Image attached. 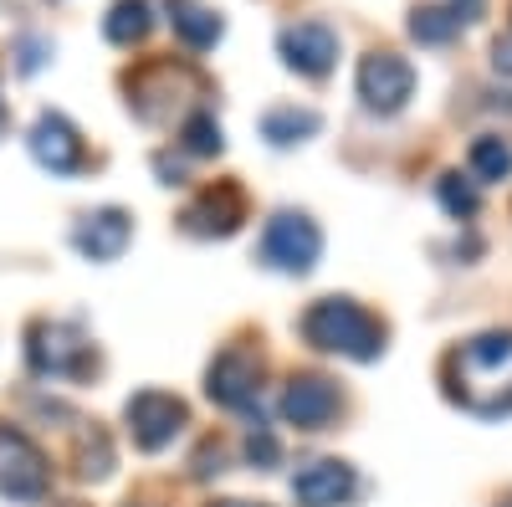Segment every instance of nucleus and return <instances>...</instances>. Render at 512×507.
<instances>
[{"label":"nucleus","mask_w":512,"mask_h":507,"mask_svg":"<svg viewBox=\"0 0 512 507\" xmlns=\"http://www.w3.org/2000/svg\"><path fill=\"white\" fill-rule=\"evenodd\" d=\"M123 420H128V436H134L139 451H164L190 426V410H185L180 395H169V390H139L134 400L123 405Z\"/></svg>","instance_id":"obj_6"},{"label":"nucleus","mask_w":512,"mask_h":507,"mask_svg":"<svg viewBox=\"0 0 512 507\" xmlns=\"http://www.w3.org/2000/svg\"><path fill=\"white\" fill-rule=\"evenodd\" d=\"M461 31V16L456 11H441V6H420L410 16V36L420 41V47H441V41H451Z\"/></svg>","instance_id":"obj_19"},{"label":"nucleus","mask_w":512,"mask_h":507,"mask_svg":"<svg viewBox=\"0 0 512 507\" xmlns=\"http://www.w3.org/2000/svg\"><path fill=\"white\" fill-rule=\"evenodd\" d=\"M472 175H477L482 185L507 180V175H512V144L497 139V134H482V139L472 144Z\"/></svg>","instance_id":"obj_18"},{"label":"nucleus","mask_w":512,"mask_h":507,"mask_svg":"<svg viewBox=\"0 0 512 507\" xmlns=\"http://www.w3.org/2000/svg\"><path fill=\"white\" fill-rule=\"evenodd\" d=\"M169 6V26H175V36L185 41L190 52H205V47H216L221 41V16L210 11V6H200V0H164Z\"/></svg>","instance_id":"obj_15"},{"label":"nucleus","mask_w":512,"mask_h":507,"mask_svg":"<svg viewBox=\"0 0 512 507\" xmlns=\"http://www.w3.org/2000/svg\"><path fill=\"white\" fill-rule=\"evenodd\" d=\"M318 251H323V231H318L308 216H297V210H277V216L267 221V231H262L256 257H262L272 272L303 277V272H313Z\"/></svg>","instance_id":"obj_3"},{"label":"nucleus","mask_w":512,"mask_h":507,"mask_svg":"<svg viewBox=\"0 0 512 507\" xmlns=\"http://www.w3.org/2000/svg\"><path fill=\"white\" fill-rule=\"evenodd\" d=\"M446 395L472 415H512V333H477L446 354Z\"/></svg>","instance_id":"obj_1"},{"label":"nucleus","mask_w":512,"mask_h":507,"mask_svg":"<svg viewBox=\"0 0 512 507\" xmlns=\"http://www.w3.org/2000/svg\"><path fill=\"white\" fill-rule=\"evenodd\" d=\"M180 144H185V154H200V159L221 154V123H216V113L195 108V113L185 118V129H180Z\"/></svg>","instance_id":"obj_20"},{"label":"nucleus","mask_w":512,"mask_h":507,"mask_svg":"<svg viewBox=\"0 0 512 507\" xmlns=\"http://www.w3.org/2000/svg\"><path fill=\"white\" fill-rule=\"evenodd\" d=\"M128 236H134V221L123 216V210H93V216H82L77 226H72V246L82 251V257H93V262H113V257H123V246H128Z\"/></svg>","instance_id":"obj_14"},{"label":"nucleus","mask_w":512,"mask_h":507,"mask_svg":"<svg viewBox=\"0 0 512 507\" xmlns=\"http://www.w3.org/2000/svg\"><path fill=\"white\" fill-rule=\"evenodd\" d=\"M354 492H359L354 467L349 461H333V456L308 461V467H297V477H292L297 507H338V502H349Z\"/></svg>","instance_id":"obj_11"},{"label":"nucleus","mask_w":512,"mask_h":507,"mask_svg":"<svg viewBox=\"0 0 512 507\" xmlns=\"http://www.w3.org/2000/svg\"><path fill=\"white\" fill-rule=\"evenodd\" d=\"M0 492L11 502H47V492H52L47 456L16 426H0Z\"/></svg>","instance_id":"obj_5"},{"label":"nucleus","mask_w":512,"mask_h":507,"mask_svg":"<svg viewBox=\"0 0 512 507\" xmlns=\"http://www.w3.org/2000/svg\"><path fill=\"white\" fill-rule=\"evenodd\" d=\"M436 195H441V205L451 210L456 221H472V216H477V185H472V180L441 175V180H436Z\"/></svg>","instance_id":"obj_22"},{"label":"nucleus","mask_w":512,"mask_h":507,"mask_svg":"<svg viewBox=\"0 0 512 507\" xmlns=\"http://www.w3.org/2000/svg\"><path fill=\"white\" fill-rule=\"evenodd\" d=\"M31 154H36L41 169H52V175H77V169L88 164V149H82L77 129H72L62 113H41V118H36Z\"/></svg>","instance_id":"obj_13"},{"label":"nucleus","mask_w":512,"mask_h":507,"mask_svg":"<svg viewBox=\"0 0 512 507\" xmlns=\"http://www.w3.org/2000/svg\"><path fill=\"white\" fill-rule=\"evenodd\" d=\"M318 129H323V118H318L313 108H272V113L262 118V134H267L277 149L303 144V139H313Z\"/></svg>","instance_id":"obj_16"},{"label":"nucleus","mask_w":512,"mask_h":507,"mask_svg":"<svg viewBox=\"0 0 512 507\" xmlns=\"http://www.w3.org/2000/svg\"><path fill=\"white\" fill-rule=\"evenodd\" d=\"M149 26H154L149 0H118V6L108 11V21H103V36L113 41V47H134V41L149 36Z\"/></svg>","instance_id":"obj_17"},{"label":"nucleus","mask_w":512,"mask_h":507,"mask_svg":"<svg viewBox=\"0 0 512 507\" xmlns=\"http://www.w3.org/2000/svg\"><path fill=\"white\" fill-rule=\"evenodd\" d=\"M31 344H26V354H31V369L36 374H52V379H88L93 369H98V354H93V344L82 338L77 328H67V323H31Z\"/></svg>","instance_id":"obj_4"},{"label":"nucleus","mask_w":512,"mask_h":507,"mask_svg":"<svg viewBox=\"0 0 512 507\" xmlns=\"http://www.w3.org/2000/svg\"><path fill=\"white\" fill-rule=\"evenodd\" d=\"M0 129H6V108H0Z\"/></svg>","instance_id":"obj_26"},{"label":"nucleus","mask_w":512,"mask_h":507,"mask_svg":"<svg viewBox=\"0 0 512 507\" xmlns=\"http://www.w3.org/2000/svg\"><path fill=\"white\" fill-rule=\"evenodd\" d=\"M216 507H262V502H236V497H231V502H216Z\"/></svg>","instance_id":"obj_25"},{"label":"nucleus","mask_w":512,"mask_h":507,"mask_svg":"<svg viewBox=\"0 0 512 507\" xmlns=\"http://www.w3.org/2000/svg\"><path fill=\"white\" fill-rule=\"evenodd\" d=\"M338 415V390L323 374H292L282 390V420L297 431H323Z\"/></svg>","instance_id":"obj_10"},{"label":"nucleus","mask_w":512,"mask_h":507,"mask_svg":"<svg viewBox=\"0 0 512 507\" xmlns=\"http://www.w3.org/2000/svg\"><path fill=\"white\" fill-rule=\"evenodd\" d=\"M415 93V67L400 52H369L359 62V98L369 113H400Z\"/></svg>","instance_id":"obj_8"},{"label":"nucleus","mask_w":512,"mask_h":507,"mask_svg":"<svg viewBox=\"0 0 512 507\" xmlns=\"http://www.w3.org/2000/svg\"><path fill=\"white\" fill-rule=\"evenodd\" d=\"M277 52L292 72H303V77H328L333 62H338V31L328 21H292L282 26L277 36Z\"/></svg>","instance_id":"obj_9"},{"label":"nucleus","mask_w":512,"mask_h":507,"mask_svg":"<svg viewBox=\"0 0 512 507\" xmlns=\"http://www.w3.org/2000/svg\"><path fill=\"white\" fill-rule=\"evenodd\" d=\"M492 67L512 77V36H497V47H492Z\"/></svg>","instance_id":"obj_24"},{"label":"nucleus","mask_w":512,"mask_h":507,"mask_svg":"<svg viewBox=\"0 0 512 507\" xmlns=\"http://www.w3.org/2000/svg\"><path fill=\"white\" fill-rule=\"evenodd\" d=\"M246 461H251V467H262V472H272L277 461H282V446H277V436H272L267 426H256V431L246 436Z\"/></svg>","instance_id":"obj_23"},{"label":"nucleus","mask_w":512,"mask_h":507,"mask_svg":"<svg viewBox=\"0 0 512 507\" xmlns=\"http://www.w3.org/2000/svg\"><path fill=\"white\" fill-rule=\"evenodd\" d=\"M303 338L323 354H344L359 364L384 354V323L369 308H359L354 298H318L303 313Z\"/></svg>","instance_id":"obj_2"},{"label":"nucleus","mask_w":512,"mask_h":507,"mask_svg":"<svg viewBox=\"0 0 512 507\" xmlns=\"http://www.w3.org/2000/svg\"><path fill=\"white\" fill-rule=\"evenodd\" d=\"M241 221H246V200H241L236 185H210V190H200V195L185 205V216H180V226H185L190 236H231Z\"/></svg>","instance_id":"obj_12"},{"label":"nucleus","mask_w":512,"mask_h":507,"mask_svg":"<svg viewBox=\"0 0 512 507\" xmlns=\"http://www.w3.org/2000/svg\"><path fill=\"white\" fill-rule=\"evenodd\" d=\"M67 507H77V502H67Z\"/></svg>","instance_id":"obj_28"},{"label":"nucleus","mask_w":512,"mask_h":507,"mask_svg":"<svg viewBox=\"0 0 512 507\" xmlns=\"http://www.w3.org/2000/svg\"><path fill=\"white\" fill-rule=\"evenodd\" d=\"M108 472H113V446H108V436H103V431L82 436V451H77V477H82V482H103Z\"/></svg>","instance_id":"obj_21"},{"label":"nucleus","mask_w":512,"mask_h":507,"mask_svg":"<svg viewBox=\"0 0 512 507\" xmlns=\"http://www.w3.org/2000/svg\"><path fill=\"white\" fill-rule=\"evenodd\" d=\"M502 507H512V497H507V502H502Z\"/></svg>","instance_id":"obj_27"},{"label":"nucleus","mask_w":512,"mask_h":507,"mask_svg":"<svg viewBox=\"0 0 512 507\" xmlns=\"http://www.w3.org/2000/svg\"><path fill=\"white\" fill-rule=\"evenodd\" d=\"M262 374H267L262 354H256L251 344H231V349L216 354V364H210L205 395L216 405H226V410H246L256 395H262Z\"/></svg>","instance_id":"obj_7"}]
</instances>
